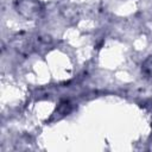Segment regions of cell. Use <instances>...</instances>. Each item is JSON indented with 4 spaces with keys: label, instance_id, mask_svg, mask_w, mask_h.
<instances>
[{
    "label": "cell",
    "instance_id": "obj_1",
    "mask_svg": "<svg viewBox=\"0 0 152 152\" xmlns=\"http://www.w3.org/2000/svg\"><path fill=\"white\" fill-rule=\"evenodd\" d=\"M144 69H145V71L151 76L152 75V57L150 58V59H147L146 62H145V65H144Z\"/></svg>",
    "mask_w": 152,
    "mask_h": 152
}]
</instances>
